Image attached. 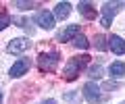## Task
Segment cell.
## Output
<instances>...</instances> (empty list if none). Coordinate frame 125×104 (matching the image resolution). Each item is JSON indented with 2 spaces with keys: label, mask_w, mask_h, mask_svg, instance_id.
<instances>
[{
  "label": "cell",
  "mask_w": 125,
  "mask_h": 104,
  "mask_svg": "<svg viewBox=\"0 0 125 104\" xmlns=\"http://www.w3.org/2000/svg\"><path fill=\"white\" fill-rule=\"evenodd\" d=\"M88 75L92 77V79H100V77H102V67H100V65H94L88 71Z\"/></svg>",
  "instance_id": "e0dca14e"
},
{
  "label": "cell",
  "mask_w": 125,
  "mask_h": 104,
  "mask_svg": "<svg viewBox=\"0 0 125 104\" xmlns=\"http://www.w3.org/2000/svg\"><path fill=\"white\" fill-rule=\"evenodd\" d=\"M94 44H96V48H98V50H106V48H108V44H106V38H104L102 33H98V36L94 38Z\"/></svg>",
  "instance_id": "9a60e30c"
},
{
  "label": "cell",
  "mask_w": 125,
  "mask_h": 104,
  "mask_svg": "<svg viewBox=\"0 0 125 104\" xmlns=\"http://www.w3.org/2000/svg\"><path fill=\"white\" fill-rule=\"evenodd\" d=\"M77 10H79V13L83 15L85 19H94V17H96V9H94V4H92V2H79Z\"/></svg>",
  "instance_id": "8fae6325"
},
{
  "label": "cell",
  "mask_w": 125,
  "mask_h": 104,
  "mask_svg": "<svg viewBox=\"0 0 125 104\" xmlns=\"http://www.w3.org/2000/svg\"><path fill=\"white\" fill-rule=\"evenodd\" d=\"M79 36V25H67L65 29H61V31L56 33V40L58 42H71V40H75V38Z\"/></svg>",
  "instance_id": "ba28073f"
},
{
  "label": "cell",
  "mask_w": 125,
  "mask_h": 104,
  "mask_svg": "<svg viewBox=\"0 0 125 104\" xmlns=\"http://www.w3.org/2000/svg\"><path fill=\"white\" fill-rule=\"evenodd\" d=\"M65 100H69V102L75 104V102H77V96H75V94H67V96H65Z\"/></svg>",
  "instance_id": "d6986e66"
},
{
  "label": "cell",
  "mask_w": 125,
  "mask_h": 104,
  "mask_svg": "<svg viewBox=\"0 0 125 104\" xmlns=\"http://www.w3.org/2000/svg\"><path fill=\"white\" fill-rule=\"evenodd\" d=\"M10 23H13V17H10L4 9H0V31H4Z\"/></svg>",
  "instance_id": "4fadbf2b"
},
{
  "label": "cell",
  "mask_w": 125,
  "mask_h": 104,
  "mask_svg": "<svg viewBox=\"0 0 125 104\" xmlns=\"http://www.w3.org/2000/svg\"><path fill=\"white\" fill-rule=\"evenodd\" d=\"M40 104H56V100H52V98H48V100H44V102H40Z\"/></svg>",
  "instance_id": "ffe728a7"
},
{
  "label": "cell",
  "mask_w": 125,
  "mask_h": 104,
  "mask_svg": "<svg viewBox=\"0 0 125 104\" xmlns=\"http://www.w3.org/2000/svg\"><path fill=\"white\" fill-rule=\"evenodd\" d=\"M58 63H61V54L58 52H42L38 56V65H40V71H46V73H52L56 71Z\"/></svg>",
  "instance_id": "7a4b0ae2"
},
{
  "label": "cell",
  "mask_w": 125,
  "mask_h": 104,
  "mask_svg": "<svg viewBox=\"0 0 125 104\" xmlns=\"http://www.w3.org/2000/svg\"><path fill=\"white\" fill-rule=\"evenodd\" d=\"M0 104H2V92H0Z\"/></svg>",
  "instance_id": "44dd1931"
},
{
  "label": "cell",
  "mask_w": 125,
  "mask_h": 104,
  "mask_svg": "<svg viewBox=\"0 0 125 104\" xmlns=\"http://www.w3.org/2000/svg\"><path fill=\"white\" fill-rule=\"evenodd\" d=\"M73 44H75V48H81V50H85V48L90 46V42H88V40H85V38L79 33V36H77L75 40H73Z\"/></svg>",
  "instance_id": "2e32d148"
},
{
  "label": "cell",
  "mask_w": 125,
  "mask_h": 104,
  "mask_svg": "<svg viewBox=\"0 0 125 104\" xmlns=\"http://www.w3.org/2000/svg\"><path fill=\"white\" fill-rule=\"evenodd\" d=\"M29 46H31L29 38H13L9 42V46H6V50H9L10 54H21V52L29 50Z\"/></svg>",
  "instance_id": "277c9868"
},
{
  "label": "cell",
  "mask_w": 125,
  "mask_h": 104,
  "mask_svg": "<svg viewBox=\"0 0 125 104\" xmlns=\"http://www.w3.org/2000/svg\"><path fill=\"white\" fill-rule=\"evenodd\" d=\"M83 98L88 100V102H92V104H96V102L102 100V94H100V87L96 85V81H88L83 85Z\"/></svg>",
  "instance_id": "5b68a950"
},
{
  "label": "cell",
  "mask_w": 125,
  "mask_h": 104,
  "mask_svg": "<svg viewBox=\"0 0 125 104\" xmlns=\"http://www.w3.org/2000/svg\"><path fill=\"white\" fill-rule=\"evenodd\" d=\"M121 104H125V102H121Z\"/></svg>",
  "instance_id": "7402d4cb"
},
{
  "label": "cell",
  "mask_w": 125,
  "mask_h": 104,
  "mask_svg": "<svg viewBox=\"0 0 125 104\" xmlns=\"http://www.w3.org/2000/svg\"><path fill=\"white\" fill-rule=\"evenodd\" d=\"M108 48L115 54H125V40L121 36H111L108 38Z\"/></svg>",
  "instance_id": "9c48e42d"
},
{
  "label": "cell",
  "mask_w": 125,
  "mask_h": 104,
  "mask_svg": "<svg viewBox=\"0 0 125 104\" xmlns=\"http://www.w3.org/2000/svg\"><path fill=\"white\" fill-rule=\"evenodd\" d=\"M69 13H71V4H69V2H58V4L54 6V17L56 19H67Z\"/></svg>",
  "instance_id": "30bf717a"
},
{
  "label": "cell",
  "mask_w": 125,
  "mask_h": 104,
  "mask_svg": "<svg viewBox=\"0 0 125 104\" xmlns=\"http://www.w3.org/2000/svg\"><path fill=\"white\" fill-rule=\"evenodd\" d=\"M29 67H31V60H29V58H19L17 63L10 67L9 75H10V77H23L27 71H29Z\"/></svg>",
  "instance_id": "52a82bcc"
},
{
  "label": "cell",
  "mask_w": 125,
  "mask_h": 104,
  "mask_svg": "<svg viewBox=\"0 0 125 104\" xmlns=\"http://www.w3.org/2000/svg\"><path fill=\"white\" fill-rule=\"evenodd\" d=\"M108 75H111V77H115V79L123 77V75H125V63H121V60L113 63L111 67H108Z\"/></svg>",
  "instance_id": "7c38bea8"
},
{
  "label": "cell",
  "mask_w": 125,
  "mask_h": 104,
  "mask_svg": "<svg viewBox=\"0 0 125 104\" xmlns=\"http://www.w3.org/2000/svg\"><path fill=\"white\" fill-rule=\"evenodd\" d=\"M15 6H19V9H31V6H36V2H21V0H19V2H15Z\"/></svg>",
  "instance_id": "ac0fdd59"
},
{
  "label": "cell",
  "mask_w": 125,
  "mask_h": 104,
  "mask_svg": "<svg viewBox=\"0 0 125 104\" xmlns=\"http://www.w3.org/2000/svg\"><path fill=\"white\" fill-rule=\"evenodd\" d=\"M119 6H125V2H104L102 4V19H100V23H102V27H111L113 19H115L117 10H119Z\"/></svg>",
  "instance_id": "3957f363"
},
{
  "label": "cell",
  "mask_w": 125,
  "mask_h": 104,
  "mask_svg": "<svg viewBox=\"0 0 125 104\" xmlns=\"http://www.w3.org/2000/svg\"><path fill=\"white\" fill-rule=\"evenodd\" d=\"M36 25H40L42 29H52L54 27V15L50 10H38L36 17H33Z\"/></svg>",
  "instance_id": "8992f818"
},
{
  "label": "cell",
  "mask_w": 125,
  "mask_h": 104,
  "mask_svg": "<svg viewBox=\"0 0 125 104\" xmlns=\"http://www.w3.org/2000/svg\"><path fill=\"white\" fill-rule=\"evenodd\" d=\"M13 23H17V25H19V27H23V29H25V31H33V27H31V25H29V21H27V19L25 17H13Z\"/></svg>",
  "instance_id": "5bb4252c"
},
{
  "label": "cell",
  "mask_w": 125,
  "mask_h": 104,
  "mask_svg": "<svg viewBox=\"0 0 125 104\" xmlns=\"http://www.w3.org/2000/svg\"><path fill=\"white\" fill-rule=\"evenodd\" d=\"M88 63H90V56H88V54H81V56L71 58L67 65H65V69H62V75H65V79H67V81L77 79V77H79V73L83 71V67H85Z\"/></svg>",
  "instance_id": "6da1fadb"
}]
</instances>
